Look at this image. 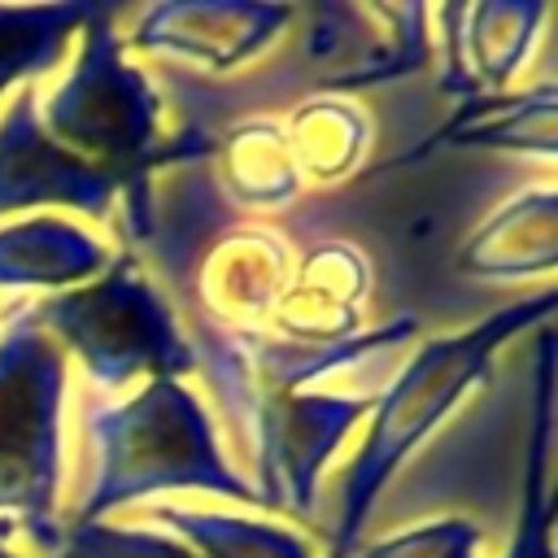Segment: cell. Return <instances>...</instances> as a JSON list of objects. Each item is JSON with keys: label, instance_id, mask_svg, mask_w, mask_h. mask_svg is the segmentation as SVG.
<instances>
[{"label": "cell", "instance_id": "1", "mask_svg": "<svg viewBox=\"0 0 558 558\" xmlns=\"http://www.w3.org/2000/svg\"><path fill=\"white\" fill-rule=\"evenodd\" d=\"M554 310V288H541L536 296L506 305L475 323L471 331L427 340L410 366L397 375V384L375 401L371 432L362 449L353 453L344 480H340V519L331 536V558H353L357 532L379 497V488L392 480V471L405 462V453L445 418V410L484 375L488 357L523 327L545 323Z\"/></svg>", "mask_w": 558, "mask_h": 558}, {"label": "cell", "instance_id": "2", "mask_svg": "<svg viewBox=\"0 0 558 558\" xmlns=\"http://www.w3.org/2000/svg\"><path fill=\"white\" fill-rule=\"evenodd\" d=\"M157 113L161 100L153 96L144 70H131L122 61V44L113 35V9H96L83 26V48L70 70V78L52 92L44 105V131L70 148L74 157L109 170L131 209V240L153 235V201H148V174L183 153H196V144L157 148Z\"/></svg>", "mask_w": 558, "mask_h": 558}, {"label": "cell", "instance_id": "3", "mask_svg": "<svg viewBox=\"0 0 558 558\" xmlns=\"http://www.w3.org/2000/svg\"><path fill=\"white\" fill-rule=\"evenodd\" d=\"M87 432L96 440V480L74 514L83 523L161 488H205L257 501L253 484L222 462L209 414L179 379H153L122 405H92Z\"/></svg>", "mask_w": 558, "mask_h": 558}, {"label": "cell", "instance_id": "4", "mask_svg": "<svg viewBox=\"0 0 558 558\" xmlns=\"http://www.w3.org/2000/svg\"><path fill=\"white\" fill-rule=\"evenodd\" d=\"M61 397L65 353L17 305L0 331V514L17 510L44 554L57 536Z\"/></svg>", "mask_w": 558, "mask_h": 558}, {"label": "cell", "instance_id": "5", "mask_svg": "<svg viewBox=\"0 0 558 558\" xmlns=\"http://www.w3.org/2000/svg\"><path fill=\"white\" fill-rule=\"evenodd\" d=\"M26 314L44 336L65 340L100 388H122L135 375L179 379L196 366V349L131 257H118L92 283L26 305Z\"/></svg>", "mask_w": 558, "mask_h": 558}, {"label": "cell", "instance_id": "6", "mask_svg": "<svg viewBox=\"0 0 558 558\" xmlns=\"http://www.w3.org/2000/svg\"><path fill=\"white\" fill-rule=\"evenodd\" d=\"M257 458V501L288 514H310L314 484L344 432L371 410L366 397H296V392H244Z\"/></svg>", "mask_w": 558, "mask_h": 558}, {"label": "cell", "instance_id": "7", "mask_svg": "<svg viewBox=\"0 0 558 558\" xmlns=\"http://www.w3.org/2000/svg\"><path fill=\"white\" fill-rule=\"evenodd\" d=\"M118 192L122 183L109 170L74 157L39 126L35 87L22 83L0 118V214L26 205H74L92 218H109Z\"/></svg>", "mask_w": 558, "mask_h": 558}, {"label": "cell", "instance_id": "8", "mask_svg": "<svg viewBox=\"0 0 558 558\" xmlns=\"http://www.w3.org/2000/svg\"><path fill=\"white\" fill-rule=\"evenodd\" d=\"M292 22L288 4H257V0H166L153 4L140 22L131 44L161 48L192 57L214 70H231L257 57L283 26Z\"/></svg>", "mask_w": 558, "mask_h": 558}, {"label": "cell", "instance_id": "9", "mask_svg": "<svg viewBox=\"0 0 558 558\" xmlns=\"http://www.w3.org/2000/svg\"><path fill=\"white\" fill-rule=\"evenodd\" d=\"M554 253H558V196L554 187H541L510 201L497 218H488L458 253V270L493 275V279L536 275L554 266Z\"/></svg>", "mask_w": 558, "mask_h": 558}, {"label": "cell", "instance_id": "10", "mask_svg": "<svg viewBox=\"0 0 558 558\" xmlns=\"http://www.w3.org/2000/svg\"><path fill=\"white\" fill-rule=\"evenodd\" d=\"M109 266L105 244L65 218H26L0 227V288H65Z\"/></svg>", "mask_w": 558, "mask_h": 558}, {"label": "cell", "instance_id": "11", "mask_svg": "<svg viewBox=\"0 0 558 558\" xmlns=\"http://www.w3.org/2000/svg\"><path fill=\"white\" fill-rule=\"evenodd\" d=\"M549 449H554V336L536 340V392L523 462V501L506 558H554V501H549Z\"/></svg>", "mask_w": 558, "mask_h": 558}, {"label": "cell", "instance_id": "12", "mask_svg": "<svg viewBox=\"0 0 558 558\" xmlns=\"http://www.w3.org/2000/svg\"><path fill=\"white\" fill-rule=\"evenodd\" d=\"M96 0L65 4H0V92L9 83L44 78L70 48V35L92 22Z\"/></svg>", "mask_w": 558, "mask_h": 558}, {"label": "cell", "instance_id": "13", "mask_svg": "<svg viewBox=\"0 0 558 558\" xmlns=\"http://www.w3.org/2000/svg\"><path fill=\"white\" fill-rule=\"evenodd\" d=\"M545 17L541 0H493L462 13V61L475 87L501 92L519 70L536 26Z\"/></svg>", "mask_w": 558, "mask_h": 558}, {"label": "cell", "instance_id": "14", "mask_svg": "<svg viewBox=\"0 0 558 558\" xmlns=\"http://www.w3.org/2000/svg\"><path fill=\"white\" fill-rule=\"evenodd\" d=\"M153 514L166 519L179 536H187L205 558H310V545L288 527L248 523L235 514L183 510V506H157Z\"/></svg>", "mask_w": 558, "mask_h": 558}, {"label": "cell", "instance_id": "15", "mask_svg": "<svg viewBox=\"0 0 558 558\" xmlns=\"http://www.w3.org/2000/svg\"><path fill=\"white\" fill-rule=\"evenodd\" d=\"M222 179L248 205H279L296 192V166L275 126H248L222 144Z\"/></svg>", "mask_w": 558, "mask_h": 558}, {"label": "cell", "instance_id": "16", "mask_svg": "<svg viewBox=\"0 0 558 558\" xmlns=\"http://www.w3.org/2000/svg\"><path fill=\"white\" fill-rule=\"evenodd\" d=\"M493 113H466L458 144H488V148H536L554 153V83H541L532 96L519 100H488Z\"/></svg>", "mask_w": 558, "mask_h": 558}, {"label": "cell", "instance_id": "17", "mask_svg": "<svg viewBox=\"0 0 558 558\" xmlns=\"http://www.w3.org/2000/svg\"><path fill=\"white\" fill-rule=\"evenodd\" d=\"M288 157L296 153V161L318 174V179H336L362 144V118L344 105H305L292 122H288Z\"/></svg>", "mask_w": 558, "mask_h": 558}, {"label": "cell", "instance_id": "18", "mask_svg": "<svg viewBox=\"0 0 558 558\" xmlns=\"http://www.w3.org/2000/svg\"><path fill=\"white\" fill-rule=\"evenodd\" d=\"M48 558H196L183 545L144 532V527H113V523H57Z\"/></svg>", "mask_w": 558, "mask_h": 558}, {"label": "cell", "instance_id": "19", "mask_svg": "<svg viewBox=\"0 0 558 558\" xmlns=\"http://www.w3.org/2000/svg\"><path fill=\"white\" fill-rule=\"evenodd\" d=\"M480 545V527L466 519H440L427 527H410L401 536H388L379 545H371L357 558H475Z\"/></svg>", "mask_w": 558, "mask_h": 558}, {"label": "cell", "instance_id": "20", "mask_svg": "<svg viewBox=\"0 0 558 558\" xmlns=\"http://www.w3.org/2000/svg\"><path fill=\"white\" fill-rule=\"evenodd\" d=\"M13 527H17V523H9V519L0 514V558H17V554H9V549H4V541L13 536Z\"/></svg>", "mask_w": 558, "mask_h": 558}]
</instances>
